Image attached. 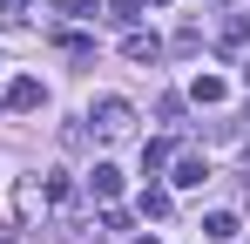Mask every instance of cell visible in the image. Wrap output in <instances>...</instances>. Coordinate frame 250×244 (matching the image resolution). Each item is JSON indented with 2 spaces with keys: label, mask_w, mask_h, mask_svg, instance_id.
<instances>
[{
  "label": "cell",
  "mask_w": 250,
  "mask_h": 244,
  "mask_svg": "<svg viewBox=\"0 0 250 244\" xmlns=\"http://www.w3.org/2000/svg\"><path fill=\"white\" fill-rule=\"evenodd\" d=\"M135 244H156V231H149V238H135Z\"/></svg>",
  "instance_id": "cell-14"
},
{
  "label": "cell",
  "mask_w": 250,
  "mask_h": 244,
  "mask_svg": "<svg viewBox=\"0 0 250 244\" xmlns=\"http://www.w3.org/2000/svg\"><path fill=\"white\" fill-rule=\"evenodd\" d=\"M203 176H209V163H203V156H183V163H176V183H183V190H196Z\"/></svg>",
  "instance_id": "cell-6"
},
{
  "label": "cell",
  "mask_w": 250,
  "mask_h": 244,
  "mask_svg": "<svg viewBox=\"0 0 250 244\" xmlns=\"http://www.w3.org/2000/svg\"><path fill=\"white\" fill-rule=\"evenodd\" d=\"M189 95H196L203 109H216V102H223V81H216V75H196V88H189Z\"/></svg>",
  "instance_id": "cell-7"
},
{
  "label": "cell",
  "mask_w": 250,
  "mask_h": 244,
  "mask_svg": "<svg viewBox=\"0 0 250 244\" xmlns=\"http://www.w3.org/2000/svg\"><path fill=\"white\" fill-rule=\"evenodd\" d=\"M88 122H95V129H102L108 143H115V136H128V129H135V109H128L122 95H102V102L88 109Z\"/></svg>",
  "instance_id": "cell-1"
},
{
  "label": "cell",
  "mask_w": 250,
  "mask_h": 244,
  "mask_svg": "<svg viewBox=\"0 0 250 244\" xmlns=\"http://www.w3.org/2000/svg\"><path fill=\"white\" fill-rule=\"evenodd\" d=\"M7 102H14V109H41V102H47V88H41L34 75H21V81H14V95H7Z\"/></svg>",
  "instance_id": "cell-4"
},
{
  "label": "cell",
  "mask_w": 250,
  "mask_h": 244,
  "mask_svg": "<svg viewBox=\"0 0 250 244\" xmlns=\"http://www.w3.org/2000/svg\"><path fill=\"white\" fill-rule=\"evenodd\" d=\"M142 217H169V190H142Z\"/></svg>",
  "instance_id": "cell-10"
},
{
  "label": "cell",
  "mask_w": 250,
  "mask_h": 244,
  "mask_svg": "<svg viewBox=\"0 0 250 244\" xmlns=\"http://www.w3.org/2000/svg\"><path fill=\"white\" fill-rule=\"evenodd\" d=\"M244 41H250V14H237V21L223 27V48H244Z\"/></svg>",
  "instance_id": "cell-11"
},
{
  "label": "cell",
  "mask_w": 250,
  "mask_h": 244,
  "mask_svg": "<svg viewBox=\"0 0 250 244\" xmlns=\"http://www.w3.org/2000/svg\"><path fill=\"white\" fill-rule=\"evenodd\" d=\"M244 88H250V68H244Z\"/></svg>",
  "instance_id": "cell-15"
},
{
  "label": "cell",
  "mask_w": 250,
  "mask_h": 244,
  "mask_svg": "<svg viewBox=\"0 0 250 244\" xmlns=\"http://www.w3.org/2000/svg\"><path fill=\"white\" fill-rule=\"evenodd\" d=\"M122 54H128V61H156V54H163V41H156V34H128Z\"/></svg>",
  "instance_id": "cell-5"
},
{
  "label": "cell",
  "mask_w": 250,
  "mask_h": 244,
  "mask_svg": "<svg viewBox=\"0 0 250 244\" xmlns=\"http://www.w3.org/2000/svg\"><path fill=\"white\" fill-rule=\"evenodd\" d=\"M237 231H244L237 210H209V217H203V238H209V244H237Z\"/></svg>",
  "instance_id": "cell-2"
},
{
  "label": "cell",
  "mask_w": 250,
  "mask_h": 244,
  "mask_svg": "<svg viewBox=\"0 0 250 244\" xmlns=\"http://www.w3.org/2000/svg\"><path fill=\"white\" fill-rule=\"evenodd\" d=\"M21 7H27V0H0V21H7V27H21Z\"/></svg>",
  "instance_id": "cell-12"
},
{
  "label": "cell",
  "mask_w": 250,
  "mask_h": 244,
  "mask_svg": "<svg viewBox=\"0 0 250 244\" xmlns=\"http://www.w3.org/2000/svg\"><path fill=\"white\" fill-rule=\"evenodd\" d=\"M88 190H95L102 203H115V197H122V170H115V163H95V176H88Z\"/></svg>",
  "instance_id": "cell-3"
},
{
  "label": "cell",
  "mask_w": 250,
  "mask_h": 244,
  "mask_svg": "<svg viewBox=\"0 0 250 244\" xmlns=\"http://www.w3.org/2000/svg\"><path fill=\"white\" fill-rule=\"evenodd\" d=\"M108 14H115L122 27H135V21H142V0H108Z\"/></svg>",
  "instance_id": "cell-9"
},
{
  "label": "cell",
  "mask_w": 250,
  "mask_h": 244,
  "mask_svg": "<svg viewBox=\"0 0 250 244\" xmlns=\"http://www.w3.org/2000/svg\"><path fill=\"white\" fill-rule=\"evenodd\" d=\"M142 7H169V0H142Z\"/></svg>",
  "instance_id": "cell-13"
},
{
  "label": "cell",
  "mask_w": 250,
  "mask_h": 244,
  "mask_svg": "<svg viewBox=\"0 0 250 244\" xmlns=\"http://www.w3.org/2000/svg\"><path fill=\"white\" fill-rule=\"evenodd\" d=\"M54 14H68V21H95V14H102V7H95V0H61V7H54Z\"/></svg>",
  "instance_id": "cell-8"
}]
</instances>
